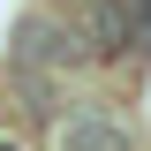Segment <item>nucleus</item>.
<instances>
[{
	"mask_svg": "<svg viewBox=\"0 0 151 151\" xmlns=\"http://www.w3.org/2000/svg\"><path fill=\"white\" fill-rule=\"evenodd\" d=\"M8 60L15 68H38V76H68L91 60V45H83V23L60 15V8H30V15L8 30Z\"/></svg>",
	"mask_w": 151,
	"mask_h": 151,
	"instance_id": "1",
	"label": "nucleus"
},
{
	"mask_svg": "<svg viewBox=\"0 0 151 151\" xmlns=\"http://www.w3.org/2000/svg\"><path fill=\"white\" fill-rule=\"evenodd\" d=\"M53 151H136V129L106 106H53Z\"/></svg>",
	"mask_w": 151,
	"mask_h": 151,
	"instance_id": "2",
	"label": "nucleus"
},
{
	"mask_svg": "<svg viewBox=\"0 0 151 151\" xmlns=\"http://www.w3.org/2000/svg\"><path fill=\"white\" fill-rule=\"evenodd\" d=\"M76 23H83L91 60H129V53H144V45H136V23H129V8H121V0H91Z\"/></svg>",
	"mask_w": 151,
	"mask_h": 151,
	"instance_id": "3",
	"label": "nucleus"
},
{
	"mask_svg": "<svg viewBox=\"0 0 151 151\" xmlns=\"http://www.w3.org/2000/svg\"><path fill=\"white\" fill-rule=\"evenodd\" d=\"M129 8V23H136V45H151V0H121Z\"/></svg>",
	"mask_w": 151,
	"mask_h": 151,
	"instance_id": "4",
	"label": "nucleus"
},
{
	"mask_svg": "<svg viewBox=\"0 0 151 151\" xmlns=\"http://www.w3.org/2000/svg\"><path fill=\"white\" fill-rule=\"evenodd\" d=\"M0 151H30V144H23V136H8V129H0Z\"/></svg>",
	"mask_w": 151,
	"mask_h": 151,
	"instance_id": "5",
	"label": "nucleus"
}]
</instances>
